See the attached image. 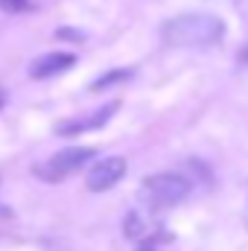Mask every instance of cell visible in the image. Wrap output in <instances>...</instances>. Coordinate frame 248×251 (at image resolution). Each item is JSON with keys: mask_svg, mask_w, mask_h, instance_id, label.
Segmentation results:
<instances>
[{"mask_svg": "<svg viewBox=\"0 0 248 251\" xmlns=\"http://www.w3.org/2000/svg\"><path fill=\"white\" fill-rule=\"evenodd\" d=\"M123 79H131V70H111V73L99 76V79L91 85V91H102V88H108V85H117V82H123Z\"/></svg>", "mask_w": 248, "mask_h": 251, "instance_id": "8", "label": "cell"}, {"mask_svg": "<svg viewBox=\"0 0 248 251\" xmlns=\"http://www.w3.org/2000/svg\"><path fill=\"white\" fill-rule=\"evenodd\" d=\"M137 251H155V249H152V243H143V246H140Z\"/></svg>", "mask_w": 248, "mask_h": 251, "instance_id": "10", "label": "cell"}, {"mask_svg": "<svg viewBox=\"0 0 248 251\" xmlns=\"http://www.w3.org/2000/svg\"><path fill=\"white\" fill-rule=\"evenodd\" d=\"M243 64H246V67H248V47H246V50H243Z\"/></svg>", "mask_w": 248, "mask_h": 251, "instance_id": "11", "label": "cell"}, {"mask_svg": "<svg viewBox=\"0 0 248 251\" xmlns=\"http://www.w3.org/2000/svg\"><path fill=\"white\" fill-rule=\"evenodd\" d=\"M94 155H97V149H91V146H70V149L56 152L53 158L41 161L32 173H35L38 178H44V181L56 184V181H62V178H67V176H73L76 170H82Z\"/></svg>", "mask_w": 248, "mask_h": 251, "instance_id": "3", "label": "cell"}, {"mask_svg": "<svg viewBox=\"0 0 248 251\" xmlns=\"http://www.w3.org/2000/svg\"><path fill=\"white\" fill-rule=\"evenodd\" d=\"M161 38L170 47L207 50V47H216L225 38V24L216 15H207V12H187V15L170 18L161 26Z\"/></svg>", "mask_w": 248, "mask_h": 251, "instance_id": "1", "label": "cell"}, {"mask_svg": "<svg viewBox=\"0 0 248 251\" xmlns=\"http://www.w3.org/2000/svg\"><path fill=\"white\" fill-rule=\"evenodd\" d=\"M76 64V56L73 53H44L38 56L35 62L29 64V76L32 79H47V76H56V73H64Z\"/></svg>", "mask_w": 248, "mask_h": 251, "instance_id": "6", "label": "cell"}, {"mask_svg": "<svg viewBox=\"0 0 248 251\" xmlns=\"http://www.w3.org/2000/svg\"><path fill=\"white\" fill-rule=\"evenodd\" d=\"M149 231H152V225H149V219H146L143 213L134 210V213L125 216V237H128V240H146Z\"/></svg>", "mask_w": 248, "mask_h": 251, "instance_id": "7", "label": "cell"}, {"mask_svg": "<svg viewBox=\"0 0 248 251\" xmlns=\"http://www.w3.org/2000/svg\"><path fill=\"white\" fill-rule=\"evenodd\" d=\"M117 108H120V102H108L105 108L94 111L91 117H79V120H64V123H59V126H56V131H59V134H82V131L102 128V126L114 117V111H117Z\"/></svg>", "mask_w": 248, "mask_h": 251, "instance_id": "5", "label": "cell"}, {"mask_svg": "<svg viewBox=\"0 0 248 251\" xmlns=\"http://www.w3.org/2000/svg\"><path fill=\"white\" fill-rule=\"evenodd\" d=\"M0 105H3V91H0Z\"/></svg>", "mask_w": 248, "mask_h": 251, "instance_id": "12", "label": "cell"}, {"mask_svg": "<svg viewBox=\"0 0 248 251\" xmlns=\"http://www.w3.org/2000/svg\"><path fill=\"white\" fill-rule=\"evenodd\" d=\"M26 6H29V0H0V9L3 12H21Z\"/></svg>", "mask_w": 248, "mask_h": 251, "instance_id": "9", "label": "cell"}, {"mask_svg": "<svg viewBox=\"0 0 248 251\" xmlns=\"http://www.w3.org/2000/svg\"><path fill=\"white\" fill-rule=\"evenodd\" d=\"M143 201L149 207H173L178 201H184L187 193H190V181L178 173H158V176H149L143 181Z\"/></svg>", "mask_w": 248, "mask_h": 251, "instance_id": "2", "label": "cell"}, {"mask_svg": "<svg viewBox=\"0 0 248 251\" xmlns=\"http://www.w3.org/2000/svg\"><path fill=\"white\" fill-rule=\"evenodd\" d=\"M123 176H125V158H102L88 173V190L105 193V190L114 187Z\"/></svg>", "mask_w": 248, "mask_h": 251, "instance_id": "4", "label": "cell"}]
</instances>
